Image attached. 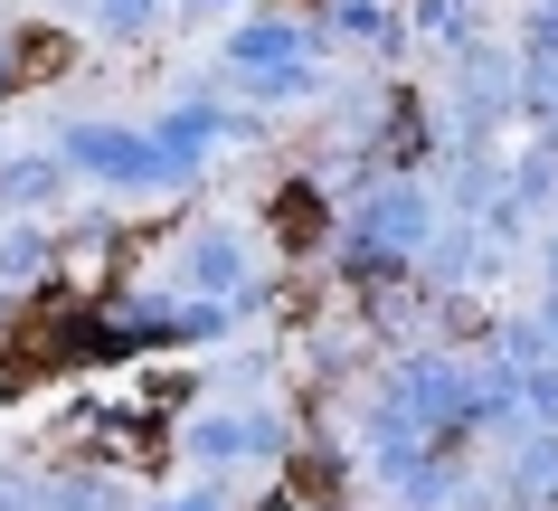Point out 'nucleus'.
I'll use <instances>...</instances> for the list:
<instances>
[{"label":"nucleus","instance_id":"1","mask_svg":"<svg viewBox=\"0 0 558 511\" xmlns=\"http://www.w3.org/2000/svg\"><path fill=\"white\" fill-rule=\"evenodd\" d=\"M66 161L95 171V181H180L171 151L151 133H123V123H66Z\"/></svg>","mask_w":558,"mask_h":511},{"label":"nucleus","instance_id":"2","mask_svg":"<svg viewBox=\"0 0 558 511\" xmlns=\"http://www.w3.org/2000/svg\"><path fill=\"white\" fill-rule=\"evenodd\" d=\"M360 228H369L379 246H416V238H426V199H416V190H388V199L360 209Z\"/></svg>","mask_w":558,"mask_h":511},{"label":"nucleus","instance_id":"3","mask_svg":"<svg viewBox=\"0 0 558 511\" xmlns=\"http://www.w3.org/2000/svg\"><path fill=\"white\" fill-rule=\"evenodd\" d=\"M256 446H275V436L246 426V417H199V436H190V454H208V464H236V454H256Z\"/></svg>","mask_w":558,"mask_h":511},{"label":"nucleus","instance_id":"4","mask_svg":"<svg viewBox=\"0 0 558 511\" xmlns=\"http://www.w3.org/2000/svg\"><path fill=\"white\" fill-rule=\"evenodd\" d=\"M190 275H199L208 294H236V275H246V256H236L228 238H199V246H190Z\"/></svg>","mask_w":558,"mask_h":511},{"label":"nucleus","instance_id":"5","mask_svg":"<svg viewBox=\"0 0 558 511\" xmlns=\"http://www.w3.org/2000/svg\"><path fill=\"white\" fill-rule=\"evenodd\" d=\"M58 190V161L48 151H29V161H0V199H48Z\"/></svg>","mask_w":558,"mask_h":511},{"label":"nucleus","instance_id":"6","mask_svg":"<svg viewBox=\"0 0 558 511\" xmlns=\"http://www.w3.org/2000/svg\"><path fill=\"white\" fill-rule=\"evenodd\" d=\"M236 58H246V66H294V58H303V38L265 20V29H246V38H236Z\"/></svg>","mask_w":558,"mask_h":511},{"label":"nucleus","instance_id":"7","mask_svg":"<svg viewBox=\"0 0 558 511\" xmlns=\"http://www.w3.org/2000/svg\"><path fill=\"white\" fill-rule=\"evenodd\" d=\"M86 10H95V29H143V20H151V0H86Z\"/></svg>","mask_w":558,"mask_h":511},{"label":"nucleus","instance_id":"8","mask_svg":"<svg viewBox=\"0 0 558 511\" xmlns=\"http://www.w3.org/2000/svg\"><path fill=\"white\" fill-rule=\"evenodd\" d=\"M171 511H208V502H171Z\"/></svg>","mask_w":558,"mask_h":511}]
</instances>
